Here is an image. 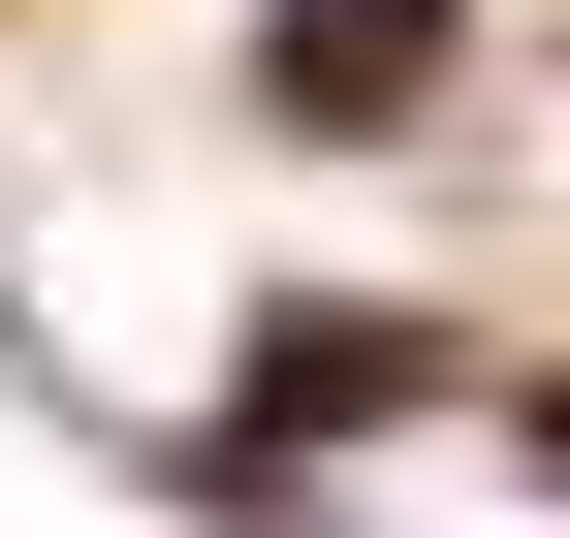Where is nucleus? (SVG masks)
<instances>
[{"mask_svg": "<svg viewBox=\"0 0 570 538\" xmlns=\"http://www.w3.org/2000/svg\"><path fill=\"white\" fill-rule=\"evenodd\" d=\"M444 63H475L444 0H285V32H254V96H285V127H412Z\"/></svg>", "mask_w": 570, "mask_h": 538, "instance_id": "f257e3e1", "label": "nucleus"}, {"mask_svg": "<svg viewBox=\"0 0 570 538\" xmlns=\"http://www.w3.org/2000/svg\"><path fill=\"white\" fill-rule=\"evenodd\" d=\"M412 380H444V349H412V317H285V349H254V412H223V444H348V412H412Z\"/></svg>", "mask_w": 570, "mask_h": 538, "instance_id": "f03ea898", "label": "nucleus"}]
</instances>
